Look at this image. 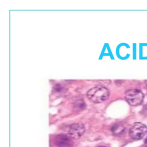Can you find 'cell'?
I'll list each match as a JSON object with an SVG mask.
<instances>
[{
  "instance_id": "cell-5",
  "label": "cell",
  "mask_w": 147,
  "mask_h": 147,
  "mask_svg": "<svg viewBox=\"0 0 147 147\" xmlns=\"http://www.w3.org/2000/svg\"><path fill=\"white\" fill-rule=\"evenodd\" d=\"M73 139L69 136L60 134L55 138V144L57 147H72L74 145Z\"/></svg>"
},
{
  "instance_id": "cell-8",
  "label": "cell",
  "mask_w": 147,
  "mask_h": 147,
  "mask_svg": "<svg viewBox=\"0 0 147 147\" xmlns=\"http://www.w3.org/2000/svg\"><path fill=\"white\" fill-rule=\"evenodd\" d=\"M145 84H146V86H147V80H145Z\"/></svg>"
},
{
  "instance_id": "cell-1",
  "label": "cell",
  "mask_w": 147,
  "mask_h": 147,
  "mask_svg": "<svg viewBox=\"0 0 147 147\" xmlns=\"http://www.w3.org/2000/svg\"><path fill=\"white\" fill-rule=\"evenodd\" d=\"M86 95L91 101L98 103L106 100L109 97L110 92L104 86H96L90 88Z\"/></svg>"
},
{
  "instance_id": "cell-3",
  "label": "cell",
  "mask_w": 147,
  "mask_h": 147,
  "mask_svg": "<svg viewBox=\"0 0 147 147\" xmlns=\"http://www.w3.org/2000/svg\"><path fill=\"white\" fill-rule=\"evenodd\" d=\"M147 133V127L141 122H136L131 127L129 131L130 137L133 140H140Z\"/></svg>"
},
{
  "instance_id": "cell-4",
  "label": "cell",
  "mask_w": 147,
  "mask_h": 147,
  "mask_svg": "<svg viewBox=\"0 0 147 147\" xmlns=\"http://www.w3.org/2000/svg\"><path fill=\"white\" fill-rule=\"evenodd\" d=\"M85 127L83 124L76 123L72 124L68 130V136L74 140L79 139L84 133Z\"/></svg>"
},
{
  "instance_id": "cell-2",
  "label": "cell",
  "mask_w": 147,
  "mask_h": 147,
  "mask_svg": "<svg viewBox=\"0 0 147 147\" xmlns=\"http://www.w3.org/2000/svg\"><path fill=\"white\" fill-rule=\"evenodd\" d=\"M125 98L129 105L133 106H136L143 101L144 94L142 91L138 89H131L126 91Z\"/></svg>"
},
{
  "instance_id": "cell-7",
  "label": "cell",
  "mask_w": 147,
  "mask_h": 147,
  "mask_svg": "<svg viewBox=\"0 0 147 147\" xmlns=\"http://www.w3.org/2000/svg\"><path fill=\"white\" fill-rule=\"evenodd\" d=\"M144 144H145V146H146V147H147V137H146V138H145V140Z\"/></svg>"
},
{
  "instance_id": "cell-9",
  "label": "cell",
  "mask_w": 147,
  "mask_h": 147,
  "mask_svg": "<svg viewBox=\"0 0 147 147\" xmlns=\"http://www.w3.org/2000/svg\"><path fill=\"white\" fill-rule=\"evenodd\" d=\"M98 147H106V146H98Z\"/></svg>"
},
{
  "instance_id": "cell-6",
  "label": "cell",
  "mask_w": 147,
  "mask_h": 147,
  "mask_svg": "<svg viewBox=\"0 0 147 147\" xmlns=\"http://www.w3.org/2000/svg\"><path fill=\"white\" fill-rule=\"evenodd\" d=\"M112 130L114 134H120L123 131V130H124V128L122 126L117 125L115 126H114V127L112 128Z\"/></svg>"
}]
</instances>
